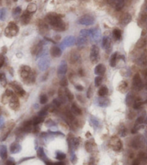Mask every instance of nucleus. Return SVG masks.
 Masks as SVG:
<instances>
[{
	"instance_id": "obj_1",
	"label": "nucleus",
	"mask_w": 147,
	"mask_h": 165,
	"mask_svg": "<svg viewBox=\"0 0 147 165\" xmlns=\"http://www.w3.org/2000/svg\"><path fill=\"white\" fill-rule=\"evenodd\" d=\"M47 21L56 31H64L66 30V24L61 17L56 14H50L47 16Z\"/></svg>"
},
{
	"instance_id": "obj_2",
	"label": "nucleus",
	"mask_w": 147,
	"mask_h": 165,
	"mask_svg": "<svg viewBox=\"0 0 147 165\" xmlns=\"http://www.w3.org/2000/svg\"><path fill=\"white\" fill-rule=\"evenodd\" d=\"M19 75L26 83H33L35 80L34 75L32 72L31 68L29 66L23 65L19 69Z\"/></svg>"
},
{
	"instance_id": "obj_3",
	"label": "nucleus",
	"mask_w": 147,
	"mask_h": 165,
	"mask_svg": "<svg viewBox=\"0 0 147 165\" xmlns=\"http://www.w3.org/2000/svg\"><path fill=\"white\" fill-rule=\"evenodd\" d=\"M19 32V27L14 22H10L5 28L4 33L8 38H12L17 35Z\"/></svg>"
},
{
	"instance_id": "obj_4",
	"label": "nucleus",
	"mask_w": 147,
	"mask_h": 165,
	"mask_svg": "<svg viewBox=\"0 0 147 165\" xmlns=\"http://www.w3.org/2000/svg\"><path fill=\"white\" fill-rule=\"evenodd\" d=\"M95 22V18L90 15H84L79 18L77 23L82 25H91Z\"/></svg>"
},
{
	"instance_id": "obj_5",
	"label": "nucleus",
	"mask_w": 147,
	"mask_h": 165,
	"mask_svg": "<svg viewBox=\"0 0 147 165\" xmlns=\"http://www.w3.org/2000/svg\"><path fill=\"white\" fill-rule=\"evenodd\" d=\"M90 60L91 62L94 64L100 60V49L99 47L96 45H92L90 49Z\"/></svg>"
},
{
	"instance_id": "obj_6",
	"label": "nucleus",
	"mask_w": 147,
	"mask_h": 165,
	"mask_svg": "<svg viewBox=\"0 0 147 165\" xmlns=\"http://www.w3.org/2000/svg\"><path fill=\"white\" fill-rule=\"evenodd\" d=\"M110 145L112 147V149L115 151H119L122 149L123 147V143L121 142V141L120 140V138L117 136H113L110 139Z\"/></svg>"
},
{
	"instance_id": "obj_7",
	"label": "nucleus",
	"mask_w": 147,
	"mask_h": 165,
	"mask_svg": "<svg viewBox=\"0 0 147 165\" xmlns=\"http://www.w3.org/2000/svg\"><path fill=\"white\" fill-rule=\"evenodd\" d=\"M133 87L136 91H141L143 88V83L142 79L139 73L135 74L133 78Z\"/></svg>"
},
{
	"instance_id": "obj_8",
	"label": "nucleus",
	"mask_w": 147,
	"mask_h": 165,
	"mask_svg": "<svg viewBox=\"0 0 147 165\" xmlns=\"http://www.w3.org/2000/svg\"><path fill=\"white\" fill-rule=\"evenodd\" d=\"M144 144V139L141 136V135H139V136H136L135 138H133V142H132V146L137 149H139L142 146H143Z\"/></svg>"
},
{
	"instance_id": "obj_9",
	"label": "nucleus",
	"mask_w": 147,
	"mask_h": 165,
	"mask_svg": "<svg viewBox=\"0 0 147 165\" xmlns=\"http://www.w3.org/2000/svg\"><path fill=\"white\" fill-rule=\"evenodd\" d=\"M76 44V39L74 36H69L66 37L63 40L62 43H61V47H63V48H65L67 46H71L73 44Z\"/></svg>"
},
{
	"instance_id": "obj_10",
	"label": "nucleus",
	"mask_w": 147,
	"mask_h": 165,
	"mask_svg": "<svg viewBox=\"0 0 147 165\" xmlns=\"http://www.w3.org/2000/svg\"><path fill=\"white\" fill-rule=\"evenodd\" d=\"M102 47L107 51V53H109L111 50V41L108 36H104L102 41Z\"/></svg>"
},
{
	"instance_id": "obj_11",
	"label": "nucleus",
	"mask_w": 147,
	"mask_h": 165,
	"mask_svg": "<svg viewBox=\"0 0 147 165\" xmlns=\"http://www.w3.org/2000/svg\"><path fill=\"white\" fill-rule=\"evenodd\" d=\"M90 37L92 40L98 41L100 39L101 37V32L99 28H92L90 29Z\"/></svg>"
},
{
	"instance_id": "obj_12",
	"label": "nucleus",
	"mask_w": 147,
	"mask_h": 165,
	"mask_svg": "<svg viewBox=\"0 0 147 165\" xmlns=\"http://www.w3.org/2000/svg\"><path fill=\"white\" fill-rule=\"evenodd\" d=\"M9 98H10V99H9V106H10V107L14 110H17L19 106V102L18 98L15 94H13Z\"/></svg>"
},
{
	"instance_id": "obj_13",
	"label": "nucleus",
	"mask_w": 147,
	"mask_h": 165,
	"mask_svg": "<svg viewBox=\"0 0 147 165\" xmlns=\"http://www.w3.org/2000/svg\"><path fill=\"white\" fill-rule=\"evenodd\" d=\"M11 85L13 88V89L15 90V91L16 92L17 94H18L19 96H23L25 94V90L22 88V86L19 85L18 83L16 82H13L11 83Z\"/></svg>"
},
{
	"instance_id": "obj_14",
	"label": "nucleus",
	"mask_w": 147,
	"mask_h": 165,
	"mask_svg": "<svg viewBox=\"0 0 147 165\" xmlns=\"http://www.w3.org/2000/svg\"><path fill=\"white\" fill-rule=\"evenodd\" d=\"M43 42L41 41L38 43L36 45L33 46L31 50V53L33 55H38L43 51Z\"/></svg>"
},
{
	"instance_id": "obj_15",
	"label": "nucleus",
	"mask_w": 147,
	"mask_h": 165,
	"mask_svg": "<svg viewBox=\"0 0 147 165\" xmlns=\"http://www.w3.org/2000/svg\"><path fill=\"white\" fill-rule=\"evenodd\" d=\"M106 71V67L102 64H98L94 68V73L97 76H101L105 74Z\"/></svg>"
},
{
	"instance_id": "obj_16",
	"label": "nucleus",
	"mask_w": 147,
	"mask_h": 165,
	"mask_svg": "<svg viewBox=\"0 0 147 165\" xmlns=\"http://www.w3.org/2000/svg\"><path fill=\"white\" fill-rule=\"evenodd\" d=\"M50 54L53 57H59L62 54V51L59 47L53 46L50 49Z\"/></svg>"
},
{
	"instance_id": "obj_17",
	"label": "nucleus",
	"mask_w": 147,
	"mask_h": 165,
	"mask_svg": "<svg viewBox=\"0 0 147 165\" xmlns=\"http://www.w3.org/2000/svg\"><path fill=\"white\" fill-rule=\"evenodd\" d=\"M67 72V64L66 61H62L58 68V75H64Z\"/></svg>"
},
{
	"instance_id": "obj_18",
	"label": "nucleus",
	"mask_w": 147,
	"mask_h": 165,
	"mask_svg": "<svg viewBox=\"0 0 147 165\" xmlns=\"http://www.w3.org/2000/svg\"><path fill=\"white\" fill-rule=\"evenodd\" d=\"M30 19H31V14L25 11V12H23V14L21 16V23L23 25H27L29 22L30 21Z\"/></svg>"
},
{
	"instance_id": "obj_19",
	"label": "nucleus",
	"mask_w": 147,
	"mask_h": 165,
	"mask_svg": "<svg viewBox=\"0 0 147 165\" xmlns=\"http://www.w3.org/2000/svg\"><path fill=\"white\" fill-rule=\"evenodd\" d=\"M131 20H132L131 15L130 14H128V13H126L122 17L121 20V23L123 25H128V23H130Z\"/></svg>"
},
{
	"instance_id": "obj_20",
	"label": "nucleus",
	"mask_w": 147,
	"mask_h": 165,
	"mask_svg": "<svg viewBox=\"0 0 147 165\" xmlns=\"http://www.w3.org/2000/svg\"><path fill=\"white\" fill-rule=\"evenodd\" d=\"M87 43V38L80 36L77 38V39L76 40V44L79 46H82Z\"/></svg>"
},
{
	"instance_id": "obj_21",
	"label": "nucleus",
	"mask_w": 147,
	"mask_h": 165,
	"mask_svg": "<svg viewBox=\"0 0 147 165\" xmlns=\"http://www.w3.org/2000/svg\"><path fill=\"white\" fill-rule=\"evenodd\" d=\"M72 112L75 115H82V109L76 104H72Z\"/></svg>"
},
{
	"instance_id": "obj_22",
	"label": "nucleus",
	"mask_w": 147,
	"mask_h": 165,
	"mask_svg": "<svg viewBox=\"0 0 147 165\" xmlns=\"http://www.w3.org/2000/svg\"><path fill=\"white\" fill-rule=\"evenodd\" d=\"M20 149H21L20 145H19V144H18L16 142L13 143L10 145V152L12 153H15L19 152V151H20Z\"/></svg>"
},
{
	"instance_id": "obj_23",
	"label": "nucleus",
	"mask_w": 147,
	"mask_h": 165,
	"mask_svg": "<svg viewBox=\"0 0 147 165\" xmlns=\"http://www.w3.org/2000/svg\"><path fill=\"white\" fill-rule=\"evenodd\" d=\"M0 157L2 159H5L7 157V151L6 145H1L0 146Z\"/></svg>"
},
{
	"instance_id": "obj_24",
	"label": "nucleus",
	"mask_w": 147,
	"mask_h": 165,
	"mask_svg": "<svg viewBox=\"0 0 147 165\" xmlns=\"http://www.w3.org/2000/svg\"><path fill=\"white\" fill-rule=\"evenodd\" d=\"M126 0H117L116 1V5H115V9L117 11H120L123 8L125 3Z\"/></svg>"
},
{
	"instance_id": "obj_25",
	"label": "nucleus",
	"mask_w": 147,
	"mask_h": 165,
	"mask_svg": "<svg viewBox=\"0 0 147 165\" xmlns=\"http://www.w3.org/2000/svg\"><path fill=\"white\" fill-rule=\"evenodd\" d=\"M107 93H108V89H107L105 85L102 86L99 89V91H98V94H99V96L101 97L105 96Z\"/></svg>"
},
{
	"instance_id": "obj_26",
	"label": "nucleus",
	"mask_w": 147,
	"mask_h": 165,
	"mask_svg": "<svg viewBox=\"0 0 147 165\" xmlns=\"http://www.w3.org/2000/svg\"><path fill=\"white\" fill-rule=\"evenodd\" d=\"M36 10H37V6L35 4H33V3H31V4H29L26 9V11L30 14H33V13L35 12Z\"/></svg>"
},
{
	"instance_id": "obj_27",
	"label": "nucleus",
	"mask_w": 147,
	"mask_h": 165,
	"mask_svg": "<svg viewBox=\"0 0 147 165\" xmlns=\"http://www.w3.org/2000/svg\"><path fill=\"white\" fill-rule=\"evenodd\" d=\"M117 53L115 52L114 54H112L111 58H110V64L112 67H115L116 65V60H117Z\"/></svg>"
},
{
	"instance_id": "obj_28",
	"label": "nucleus",
	"mask_w": 147,
	"mask_h": 165,
	"mask_svg": "<svg viewBox=\"0 0 147 165\" xmlns=\"http://www.w3.org/2000/svg\"><path fill=\"white\" fill-rule=\"evenodd\" d=\"M44 120L43 117H40V116H38V117H35L33 120H32V123H33V125H39L41 124V122H43Z\"/></svg>"
},
{
	"instance_id": "obj_29",
	"label": "nucleus",
	"mask_w": 147,
	"mask_h": 165,
	"mask_svg": "<svg viewBox=\"0 0 147 165\" xmlns=\"http://www.w3.org/2000/svg\"><path fill=\"white\" fill-rule=\"evenodd\" d=\"M113 34L114 38L116 40H120L121 38V31L119 30V29H114V31H113Z\"/></svg>"
},
{
	"instance_id": "obj_30",
	"label": "nucleus",
	"mask_w": 147,
	"mask_h": 165,
	"mask_svg": "<svg viewBox=\"0 0 147 165\" xmlns=\"http://www.w3.org/2000/svg\"><path fill=\"white\" fill-rule=\"evenodd\" d=\"M144 104V102H143L141 100H136L134 104H133V109H139L141 108V106H143V104Z\"/></svg>"
},
{
	"instance_id": "obj_31",
	"label": "nucleus",
	"mask_w": 147,
	"mask_h": 165,
	"mask_svg": "<svg viewBox=\"0 0 147 165\" xmlns=\"http://www.w3.org/2000/svg\"><path fill=\"white\" fill-rule=\"evenodd\" d=\"M7 16V9L6 8H2L0 9V20L4 21L6 19Z\"/></svg>"
},
{
	"instance_id": "obj_32",
	"label": "nucleus",
	"mask_w": 147,
	"mask_h": 165,
	"mask_svg": "<svg viewBox=\"0 0 147 165\" xmlns=\"http://www.w3.org/2000/svg\"><path fill=\"white\" fill-rule=\"evenodd\" d=\"M102 82V77L101 76H97L94 78V85L96 87H99L101 85Z\"/></svg>"
},
{
	"instance_id": "obj_33",
	"label": "nucleus",
	"mask_w": 147,
	"mask_h": 165,
	"mask_svg": "<svg viewBox=\"0 0 147 165\" xmlns=\"http://www.w3.org/2000/svg\"><path fill=\"white\" fill-rule=\"evenodd\" d=\"M65 94H66V96L67 97V99L69 100V101H72L74 99V95L72 94V93L68 90V89H65Z\"/></svg>"
},
{
	"instance_id": "obj_34",
	"label": "nucleus",
	"mask_w": 147,
	"mask_h": 165,
	"mask_svg": "<svg viewBox=\"0 0 147 165\" xmlns=\"http://www.w3.org/2000/svg\"><path fill=\"white\" fill-rule=\"evenodd\" d=\"M56 159H58V160H60V161H62V160H64V159H66V154L64 153H63V152H57L56 153Z\"/></svg>"
},
{
	"instance_id": "obj_35",
	"label": "nucleus",
	"mask_w": 147,
	"mask_h": 165,
	"mask_svg": "<svg viewBox=\"0 0 147 165\" xmlns=\"http://www.w3.org/2000/svg\"><path fill=\"white\" fill-rule=\"evenodd\" d=\"M80 34L82 36L88 38V37H90V30H87V29H83V30H82L80 31Z\"/></svg>"
},
{
	"instance_id": "obj_36",
	"label": "nucleus",
	"mask_w": 147,
	"mask_h": 165,
	"mask_svg": "<svg viewBox=\"0 0 147 165\" xmlns=\"http://www.w3.org/2000/svg\"><path fill=\"white\" fill-rule=\"evenodd\" d=\"M48 106H45V107H44L43 109H42L40 112H38V116H40V117H44L45 115L47 114V112H48Z\"/></svg>"
},
{
	"instance_id": "obj_37",
	"label": "nucleus",
	"mask_w": 147,
	"mask_h": 165,
	"mask_svg": "<svg viewBox=\"0 0 147 165\" xmlns=\"http://www.w3.org/2000/svg\"><path fill=\"white\" fill-rule=\"evenodd\" d=\"M127 86H128V84H127L126 82H125V81L121 82V83L119 85V91H121L123 93L124 91V90H126Z\"/></svg>"
},
{
	"instance_id": "obj_38",
	"label": "nucleus",
	"mask_w": 147,
	"mask_h": 165,
	"mask_svg": "<svg viewBox=\"0 0 147 165\" xmlns=\"http://www.w3.org/2000/svg\"><path fill=\"white\" fill-rule=\"evenodd\" d=\"M21 12H22L21 8L19 7H17L14 9V11H13V12H12V15H13L14 17L18 16L19 15H20Z\"/></svg>"
},
{
	"instance_id": "obj_39",
	"label": "nucleus",
	"mask_w": 147,
	"mask_h": 165,
	"mask_svg": "<svg viewBox=\"0 0 147 165\" xmlns=\"http://www.w3.org/2000/svg\"><path fill=\"white\" fill-rule=\"evenodd\" d=\"M47 101H48V97L46 95L43 94L40 96V103L41 104H45L47 103Z\"/></svg>"
},
{
	"instance_id": "obj_40",
	"label": "nucleus",
	"mask_w": 147,
	"mask_h": 165,
	"mask_svg": "<svg viewBox=\"0 0 147 165\" xmlns=\"http://www.w3.org/2000/svg\"><path fill=\"white\" fill-rule=\"evenodd\" d=\"M85 149L87 152H91L92 149V145L90 141H86L85 143Z\"/></svg>"
},
{
	"instance_id": "obj_41",
	"label": "nucleus",
	"mask_w": 147,
	"mask_h": 165,
	"mask_svg": "<svg viewBox=\"0 0 147 165\" xmlns=\"http://www.w3.org/2000/svg\"><path fill=\"white\" fill-rule=\"evenodd\" d=\"M146 45V41L144 39H140L136 44V46L138 48H143Z\"/></svg>"
},
{
	"instance_id": "obj_42",
	"label": "nucleus",
	"mask_w": 147,
	"mask_h": 165,
	"mask_svg": "<svg viewBox=\"0 0 147 165\" xmlns=\"http://www.w3.org/2000/svg\"><path fill=\"white\" fill-rule=\"evenodd\" d=\"M60 85L62 86V87H66L68 85V80L66 77H63V78L60 81Z\"/></svg>"
},
{
	"instance_id": "obj_43",
	"label": "nucleus",
	"mask_w": 147,
	"mask_h": 165,
	"mask_svg": "<svg viewBox=\"0 0 147 165\" xmlns=\"http://www.w3.org/2000/svg\"><path fill=\"white\" fill-rule=\"evenodd\" d=\"M38 157L41 159H43V157H45V153H44L43 148H39V150L38 151Z\"/></svg>"
},
{
	"instance_id": "obj_44",
	"label": "nucleus",
	"mask_w": 147,
	"mask_h": 165,
	"mask_svg": "<svg viewBox=\"0 0 147 165\" xmlns=\"http://www.w3.org/2000/svg\"><path fill=\"white\" fill-rule=\"evenodd\" d=\"M138 157L140 159H147V153L144 152H140L138 155Z\"/></svg>"
},
{
	"instance_id": "obj_45",
	"label": "nucleus",
	"mask_w": 147,
	"mask_h": 165,
	"mask_svg": "<svg viewBox=\"0 0 147 165\" xmlns=\"http://www.w3.org/2000/svg\"><path fill=\"white\" fill-rule=\"evenodd\" d=\"M72 144H73V145L74 146V148L76 149L78 148V146H79V139H78V138H74L73 141H72Z\"/></svg>"
},
{
	"instance_id": "obj_46",
	"label": "nucleus",
	"mask_w": 147,
	"mask_h": 165,
	"mask_svg": "<svg viewBox=\"0 0 147 165\" xmlns=\"http://www.w3.org/2000/svg\"><path fill=\"white\" fill-rule=\"evenodd\" d=\"M119 134L121 135L122 137H125V135H127V130H126V128H124V127H123L122 129L119 131Z\"/></svg>"
},
{
	"instance_id": "obj_47",
	"label": "nucleus",
	"mask_w": 147,
	"mask_h": 165,
	"mask_svg": "<svg viewBox=\"0 0 147 165\" xmlns=\"http://www.w3.org/2000/svg\"><path fill=\"white\" fill-rule=\"evenodd\" d=\"M143 122H144V117L141 116V117H139L137 118L136 122V125H141Z\"/></svg>"
},
{
	"instance_id": "obj_48",
	"label": "nucleus",
	"mask_w": 147,
	"mask_h": 165,
	"mask_svg": "<svg viewBox=\"0 0 147 165\" xmlns=\"http://www.w3.org/2000/svg\"><path fill=\"white\" fill-rule=\"evenodd\" d=\"M92 86L90 85L89 87V89H88V90H87V97L88 99H90L91 98L92 94Z\"/></svg>"
},
{
	"instance_id": "obj_49",
	"label": "nucleus",
	"mask_w": 147,
	"mask_h": 165,
	"mask_svg": "<svg viewBox=\"0 0 147 165\" xmlns=\"http://www.w3.org/2000/svg\"><path fill=\"white\" fill-rule=\"evenodd\" d=\"M4 63V56L3 54H0V68L3 66Z\"/></svg>"
},
{
	"instance_id": "obj_50",
	"label": "nucleus",
	"mask_w": 147,
	"mask_h": 165,
	"mask_svg": "<svg viewBox=\"0 0 147 165\" xmlns=\"http://www.w3.org/2000/svg\"><path fill=\"white\" fill-rule=\"evenodd\" d=\"M75 88H76V89L77 91H82L84 90V87L82 85H76L75 86Z\"/></svg>"
},
{
	"instance_id": "obj_51",
	"label": "nucleus",
	"mask_w": 147,
	"mask_h": 165,
	"mask_svg": "<svg viewBox=\"0 0 147 165\" xmlns=\"http://www.w3.org/2000/svg\"><path fill=\"white\" fill-rule=\"evenodd\" d=\"M7 165H15V163L14 160H12V159H10L7 160Z\"/></svg>"
},
{
	"instance_id": "obj_52",
	"label": "nucleus",
	"mask_w": 147,
	"mask_h": 165,
	"mask_svg": "<svg viewBox=\"0 0 147 165\" xmlns=\"http://www.w3.org/2000/svg\"><path fill=\"white\" fill-rule=\"evenodd\" d=\"M53 104L56 106H59L60 105H61V102L58 101V99H54L53 101Z\"/></svg>"
},
{
	"instance_id": "obj_53",
	"label": "nucleus",
	"mask_w": 147,
	"mask_h": 165,
	"mask_svg": "<svg viewBox=\"0 0 147 165\" xmlns=\"http://www.w3.org/2000/svg\"><path fill=\"white\" fill-rule=\"evenodd\" d=\"M5 79V75L4 73H0V82Z\"/></svg>"
},
{
	"instance_id": "obj_54",
	"label": "nucleus",
	"mask_w": 147,
	"mask_h": 165,
	"mask_svg": "<svg viewBox=\"0 0 147 165\" xmlns=\"http://www.w3.org/2000/svg\"><path fill=\"white\" fill-rule=\"evenodd\" d=\"M143 76H144V77H145V79L147 80V68L145 69V70L143 71Z\"/></svg>"
},
{
	"instance_id": "obj_55",
	"label": "nucleus",
	"mask_w": 147,
	"mask_h": 165,
	"mask_svg": "<svg viewBox=\"0 0 147 165\" xmlns=\"http://www.w3.org/2000/svg\"><path fill=\"white\" fill-rule=\"evenodd\" d=\"M132 165H139V159H135V160L133 161Z\"/></svg>"
},
{
	"instance_id": "obj_56",
	"label": "nucleus",
	"mask_w": 147,
	"mask_h": 165,
	"mask_svg": "<svg viewBox=\"0 0 147 165\" xmlns=\"http://www.w3.org/2000/svg\"><path fill=\"white\" fill-rule=\"evenodd\" d=\"M46 165H54V162L50 161H45Z\"/></svg>"
},
{
	"instance_id": "obj_57",
	"label": "nucleus",
	"mask_w": 147,
	"mask_h": 165,
	"mask_svg": "<svg viewBox=\"0 0 147 165\" xmlns=\"http://www.w3.org/2000/svg\"><path fill=\"white\" fill-rule=\"evenodd\" d=\"M79 75L80 76H84V71H83L82 69H80V70H79Z\"/></svg>"
},
{
	"instance_id": "obj_58",
	"label": "nucleus",
	"mask_w": 147,
	"mask_h": 165,
	"mask_svg": "<svg viewBox=\"0 0 147 165\" xmlns=\"http://www.w3.org/2000/svg\"><path fill=\"white\" fill-rule=\"evenodd\" d=\"M90 136H92V134H91L90 132H87V133H86V137H87V138H90Z\"/></svg>"
},
{
	"instance_id": "obj_59",
	"label": "nucleus",
	"mask_w": 147,
	"mask_h": 165,
	"mask_svg": "<svg viewBox=\"0 0 147 165\" xmlns=\"http://www.w3.org/2000/svg\"><path fill=\"white\" fill-rule=\"evenodd\" d=\"M54 165H64V162H56V163H54Z\"/></svg>"
},
{
	"instance_id": "obj_60",
	"label": "nucleus",
	"mask_w": 147,
	"mask_h": 165,
	"mask_svg": "<svg viewBox=\"0 0 147 165\" xmlns=\"http://www.w3.org/2000/svg\"><path fill=\"white\" fill-rule=\"evenodd\" d=\"M13 1H14V2H17V0H13Z\"/></svg>"
},
{
	"instance_id": "obj_61",
	"label": "nucleus",
	"mask_w": 147,
	"mask_h": 165,
	"mask_svg": "<svg viewBox=\"0 0 147 165\" xmlns=\"http://www.w3.org/2000/svg\"><path fill=\"white\" fill-rule=\"evenodd\" d=\"M145 103H146V104H147V100H146V101H145Z\"/></svg>"
},
{
	"instance_id": "obj_62",
	"label": "nucleus",
	"mask_w": 147,
	"mask_h": 165,
	"mask_svg": "<svg viewBox=\"0 0 147 165\" xmlns=\"http://www.w3.org/2000/svg\"><path fill=\"white\" fill-rule=\"evenodd\" d=\"M107 1H111V0H107Z\"/></svg>"
},
{
	"instance_id": "obj_63",
	"label": "nucleus",
	"mask_w": 147,
	"mask_h": 165,
	"mask_svg": "<svg viewBox=\"0 0 147 165\" xmlns=\"http://www.w3.org/2000/svg\"><path fill=\"white\" fill-rule=\"evenodd\" d=\"M0 112H1V108H0Z\"/></svg>"
},
{
	"instance_id": "obj_64",
	"label": "nucleus",
	"mask_w": 147,
	"mask_h": 165,
	"mask_svg": "<svg viewBox=\"0 0 147 165\" xmlns=\"http://www.w3.org/2000/svg\"><path fill=\"white\" fill-rule=\"evenodd\" d=\"M0 1H1V0H0Z\"/></svg>"
}]
</instances>
